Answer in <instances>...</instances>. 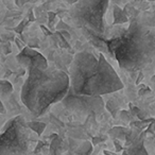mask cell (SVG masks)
<instances>
[{"instance_id":"cell-1","label":"cell","mask_w":155,"mask_h":155,"mask_svg":"<svg viewBox=\"0 0 155 155\" xmlns=\"http://www.w3.org/2000/svg\"><path fill=\"white\" fill-rule=\"evenodd\" d=\"M70 89L78 95L102 96L123 88V83L103 53L78 52L69 68Z\"/></svg>"},{"instance_id":"cell-2","label":"cell","mask_w":155,"mask_h":155,"mask_svg":"<svg viewBox=\"0 0 155 155\" xmlns=\"http://www.w3.org/2000/svg\"><path fill=\"white\" fill-rule=\"evenodd\" d=\"M135 16L124 33L105 41L108 51L127 71H141L155 62V30Z\"/></svg>"},{"instance_id":"cell-3","label":"cell","mask_w":155,"mask_h":155,"mask_svg":"<svg viewBox=\"0 0 155 155\" xmlns=\"http://www.w3.org/2000/svg\"><path fill=\"white\" fill-rule=\"evenodd\" d=\"M28 77L21 87V102L35 117L43 115L52 104L62 102L70 89V78L56 68L27 69Z\"/></svg>"},{"instance_id":"cell-4","label":"cell","mask_w":155,"mask_h":155,"mask_svg":"<svg viewBox=\"0 0 155 155\" xmlns=\"http://www.w3.org/2000/svg\"><path fill=\"white\" fill-rule=\"evenodd\" d=\"M110 0H79L69 9L72 21L84 31L96 35L104 33V14Z\"/></svg>"},{"instance_id":"cell-5","label":"cell","mask_w":155,"mask_h":155,"mask_svg":"<svg viewBox=\"0 0 155 155\" xmlns=\"http://www.w3.org/2000/svg\"><path fill=\"white\" fill-rule=\"evenodd\" d=\"M30 127L24 117L8 121L0 137V155H27L30 148Z\"/></svg>"},{"instance_id":"cell-6","label":"cell","mask_w":155,"mask_h":155,"mask_svg":"<svg viewBox=\"0 0 155 155\" xmlns=\"http://www.w3.org/2000/svg\"><path fill=\"white\" fill-rule=\"evenodd\" d=\"M66 110L80 115H99L104 110V100L100 96L78 95L69 89L66 97L62 100Z\"/></svg>"},{"instance_id":"cell-7","label":"cell","mask_w":155,"mask_h":155,"mask_svg":"<svg viewBox=\"0 0 155 155\" xmlns=\"http://www.w3.org/2000/svg\"><path fill=\"white\" fill-rule=\"evenodd\" d=\"M17 62L26 69L36 67L41 70H47L48 66L47 58L37 50H34L30 47H24V49L16 56Z\"/></svg>"},{"instance_id":"cell-8","label":"cell","mask_w":155,"mask_h":155,"mask_svg":"<svg viewBox=\"0 0 155 155\" xmlns=\"http://www.w3.org/2000/svg\"><path fill=\"white\" fill-rule=\"evenodd\" d=\"M127 153H129V155H149L147 150L144 149L142 137H139L129 147Z\"/></svg>"},{"instance_id":"cell-9","label":"cell","mask_w":155,"mask_h":155,"mask_svg":"<svg viewBox=\"0 0 155 155\" xmlns=\"http://www.w3.org/2000/svg\"><path fill=\"white\" fill-rule=\"evenodd\" d=\"M129 22V15L125 13L124 10L121 9L119 5L114 7V22L113 26H118V25H123Z\"/></svg>"},{"instance_id":"cell-10","label":"cell","mask_w":155,"mask_h":155,"mask_svg":"<svg viewBox=\"0 0 155 155\" xmlns=\"http://www.w3.org/2000/svg\"><path fill=\"white\" fill-rule=\"evenodd\" d=\"M93 151V144L89 141H84L75 149V155H89Z\"/></svg>"},{"instance_id":"cell-11","label":"cell","mask_w":155,"mask_h":155,"mask_svg":"<svg viewBox=\"0 0 155 155\" xmlns=\"http://www.w3.org/2000/svg\"><path fill=\"white\" fill-rule=\"evenodd\" d=\"M0 89H1V97H9L13 93V85L7 80L0 81Z\"/></svg>"},{"instance_id":"cell-12","label":"cell","mask_w":155,"mask_h":155,"mask_svg":"<svg viewBox=\"0 0 155 155\" xmlns=\"http://www.w3.org/2000/svg\"><path fill=\"white\" fill-rule=\"evenodd\" d=\"M28 127H30L31 131L35 132L37 135L41 136L46 129V123L39 122V121H31V122H28Z\"/></svg>"},{"instance_id":"cell-13","label":"cell","mask_w":155,"mask_h":155,"mask_svg":"<svg viewBox=\"0 0 155 155\" xmlns=\"http://www.w3.org/2000/svg\"><path fill=\"white\" fill-rule=\"evenodd\" d=\"M31 1H33V0H15V3H16V5H17L19 8H21L22 5H25V3L31 2Z\"/></svg>"},{"instance_id":"cell-14","label":"cell","mask_w":155,"mask_h":155,"mask_svg":"<svg viewBox=\"0 0 155 155\" xmlns=\"http://www.w3.org/2000/svg\"><path fill=\"white\" fill-rule=\"evenodd\" d=\"M115 146H116V151L118 152V151H122V147H121L120 143H118V141L117 140H115Z\"/></svg>"},{"instance_id":"cell-15","label":"cell","mask_w":155,"mask_h":155,"mask_svg":"<svg viewBox=\"0 0 155 155\" xmlns=\"http://www.w3.org/2000/svg\"><path fill=\"white\" fill-rule=\"evenodd\" d=\"M65 2L66 3H68V5H74V3H77L79 0H64Z\"/></svg>"},{"instance_id":"cell-16","label":"cell","mask_w":155,"mask_h":155,"mask_svg":"<svg viewBox=\"0 0 155 155\" xmlns=\"http://www.w3.org/2000/svg\"><path fill=\"white\" fill-rule=\"evenodd\" d=\"M142 78H143V74H142V72H141V71H139V77H138V80L136 81V84H138V83L140 82V80H141Z\"/></svg>"},{"instance_id":"cell-17","label":"cell","mask_w":155,"mask_h":155,"mask_svg":"<svg viewBox=\"0 0 155 155\" xmlns=\"http://www.w3.org/2000/svg\"><path fill=\"white\" fill-rule=\"evenodd\" d=\"M112 1H113V2H115V3H116L117 5H120L121 3L123 2V1H125V0H112Z\"/></svg>"},{"instance_id":"cell-18","label":"cell","mask_w":155,"mask_h":155,"mask_svg":"<svg viewBox=\"0 0 155 155\" xmlns=\"http://www.w3.org/2000/svg\"><path fill=\"white\" fill-rule=\"evenodd\" d=\"M104 155H116L115 153H113V152H110V151H104Z\"/></svg>"},{"instance_id":"cell-19","label":"cell","mask_w":155,"mask_h":155,"mask_svg":"<svg viewBox=\"0 0 155 155\" xmlns=\"http://www.w3.org/2000/svg\"><path fill=\"white\" fill-rule=\"evenodd\" d=\"M1 113H2V114L5 113V105H3V102H1Z\"/></svg>"},{"instance_id":"cell-20","label":"cell","mask_w":155,"mask_h":155,"mask_svg":"<svg viewBox=\"0 0 155 155\" xmlns=\"http://www.w3.org/2000/svg\"><path fill=\"white\" fill-rule=\"evenodd\" d=\"M122 155H129V153H127V151H123V152H122Z\"/></svg>"},{"instance_id":"cell-21","label":"cell","mask_w":155,"mask_h":155,"mask_svg":"<svg viewBox=\"0 0 155 155\" xmlns=\"http://www.w3.org/2000/svg\"><path fill=\"white\" fill-rule=\"evenodd\" d=\"M66 155H72V154H71V153L70 152H69V153H67V154Z\"/></svg>"},{"instance_id":"cell-22","label":"cell","mask_w":155,"mask_h":155,"mask_svg":"<svg viewBox=\"0 0 155 155\" xmlns=\"http://www.w3.org/2000/svg\"><path fill=\"white\" fill-rule=\"evenodd\" d=\"M150 1H155V0H150Z\"/></svg>"},{"instance_id":"cell-23","label":"cell","mask_w":155,"mask_h":155,"mask_svg":"<svg viewBox=\"0 0 155 155\" xmlns=\"http://www.w3.org/2000/svg\"><path fill=\"white\" fill-rule=\"evenodd\" d=\"M137 1H140V0H137Z\"/></svg>"},{"instance_id":"cell-24","label":"cell","mask_w":155,"mask_h":155,"mask_svg":"<svg viewBox=\"0 0 155 155\" xmlns=\"http://www.w3.org/2000/svg\"><path fill=\"white\" fill-rule=\"evenodd\" d=\"M103 155H104V154H103Z\"/></svg>"}]
</instances>
